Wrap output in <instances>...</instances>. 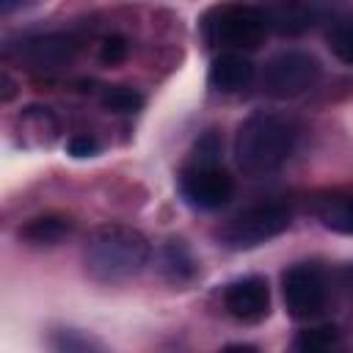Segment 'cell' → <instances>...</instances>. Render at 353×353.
Listing matches in <instances>:
<instances>
[{"label": "cell", "mask_w": 353, "mask_h": 353, "mask_svg": "<svg viewBox=\"0 0 353 353\" xmlns=\"http://www.w3.org/2000/svg\"><path fill=\"white\" fill-rule=\"evenodd\" d=\"M295 124L279 113L256 110L251 113L234 135L237 168L248 176H268L279 171L295 149Z\"/></svg>", "instance_id": "1"}, {"label": "cell", "mask_w": 353, "mask_h": 353, "mask_svg": "<svg viewBox=\"0 0 353 353\" xmlns=\"http://www.w3.org/2000/svg\"><path fill=\"white\" fill-rule=\"evenodd\" d=\"M149 259V240L124 223L97 226L83 245V265L94 281L119 284L143 270Z\"/></svg>", "instance_id": "2"}, {"label": "cell", "mask_w": 353, "mask_h": 353, "mask_svg": "<svg viewBox=\"0 0 353 353\" xmlns=\"http://www.w3.org/2000/svg\"><path fill=\"white\" fill-rule=\"evenodd\" d=\"M204 33L210 44H218L223 50H237V52L256 50L268 33L265 11L262 6H251V3L218 6L207 14Z\"/></svg>", "instance_id": "3"}, {"label": "cell", "mask_w": 353, "mask_h": 353, "mask_svg": "<svg viewBox=\"0 0 353 353\" xmlns=\"http://www.w3.org/2000/svg\"><path fill=\"white\" fill-rule=\"evenodd\" d=\"M290 226V210L284 204H256L234 215L221 232V243L232 251L256 248L273 237H279Z\"/></svg>", "instance_id": "4"}, {"label": "cell", "mask_w": 353, "mask_h": 353, "mask_svg": "<svg viewBox=\"0 0 353 353\" xmlns=\"http://www.w3.org/2000/svg\"><path fill=\"white\" fill-rule=\"evenodd\" d=\"M320 80V63L314 55L303 50L276 52L262 69V85L268 94L279 99H292L312 91Z\"/></svg>", "instance_id": "5"}, {"label": "cell", "mask_w": 353, "mask_h": 353, "mask_svg": "<svg viewBox=\"0 0 353 353\" xmlns=\"http://www.w3.org/2000/svg\"><path fill=\"white\" fill-rule=\"evenodd\" d=\"M284 306L295 320H312L325 309V281L314 265H292L281 276Z\"/></svg>", "instance_id": "6"}, {"label": "cell", "mask_w": 353, "mask_h": 353, "mask_svg": "<svg viewBox=\"0 0 353 353\" xmlns=\"http://www.w3.org/2000/svg\"><path fill=\"white\" fill-rule=\"evenodd\" d=\"M179 193L196 210H218L229 204L234 193V182L215 163H193L179 176Z\"/></svg>", "instance_id": "7"}, {"label": "cell", "mask_w": 353, "mask_h": 353, "mask_svg": "<svg viewBox=\"0 0 353 353\" xmlns=\"http://www.w3.org/2000/svg\"><path fill=\"white\" fill-rule=\"evenodd\" d=\"M226 312L240 323H259L270 312V290L262 276H245L226 287L223 292Z\"/></svg>", "instance_id": "8"}, {"label": "cell", "mask_w": 353, "mask_h": 353, "mask_svg": "<svg viewBox=\"0 0 353 353\" xmlns=\"http://www.w3.org/2000/svg\"><path fill=\"white\" fill-rule=\"evenodd\" d=\"M30 69H61L74 55V41L66 36H33L11 50Z\"/></svg>", "instance_id": "9"}, {"label": "cell", "mask_w": 353, "mask_h": 353, "mask_svg": "<svg viewBox=\"0 0 353 353\" xmlns=\"http://www.w3.org/2000/svg\"><path fill=\"white\" fill-rule=\"evenodd\" d=\"M58 116L44 105H30L17 116V138L25 149H50L58 141Z\"/></svg>", "instance_id": "10"}, {"label": "cell", "mask_w": 353, "mask_h": 353, "mask_svg": "<svg viewBox=\"0 0 353 353\" xmlns=\"http://www.w3.org/2000/svg\"><path fill=\"white\" fill-rule=\"evenodd\" d=\"M207 77H210V85L215 91L237 94L245 85H251V80H254V63H251V58L245 52L223 50L221 55H215Z\"/></svg>", "instance_id": "11"}, {"label": "cell", "mask_w": 353, "mask_h": 353, "mask_svg": "<svg viewBox=\"0 0 353 353\" xmlns=\"http://www.w3.org/2000/svg\"><path fill=\"white\" fill-rule=\"evenodd\" d=\"M268 30L284 33V36H298L312 28L314 22V8L306 0H273L262 6Z\"/></svg>", "instance_id": "12"}, {"label": "cell", "mask_w": 353, "mask_h": 353, "mask_svg": "<svg viewBox=\"0 0 353 353\" xmlns=\"http://www.w3.org/2000/svg\"><path fill=\"white\" fill-rule=\"evenodd\" d=\"M72 232V218L66 215H39L28 221L19 229V237L28 240L30 245H55Z\"/></svg>", "instance_id": "13"}, {"label": "cell", "mask_w": 353, "mask_h": 353, "mask_svg": "<svg viewBox=\"0 0 353 353\" xmlns=\"http://www.w3.org/2000/svg\"><path fill=\"white\" fill-rule=\"evenodd\" d=\"M160 268H163L165 279L174 281V284L188 281V279L193 276V270H196V268H193V259H190V254H188V248H185L182 240H168V243L163 245Z\"/></svg>", "instance_id": "14"}, {"label": "cell", "mask_w": 353, "mask_h": 353, "mask_svg": "<svg viewBox=\"0 0 353 353\" xmlns=\"http://www.w3.org/2000/svg\"><path fill=\"white\" fill-rule=\"evenodd\" d=\"M320 221L325 229L339 232V234H353V196H339L328 199L320 207Z\"/></svg>", "instance_id": "15"}, {"label": "cell", "mask_w": 353, "mask_h": 353, "mask_svg": "<svg viewBox=\"0 0 353 353\" xmlns=\"http://www.w3.org/2000/svg\"><path fill=\"white\" fill-rule=\"evenodd\" d=\"M336 339H339V334H336L334 325H314V328H306V331L298 334L295 347L298 350H306V353H320V350L334 347Z\"/></svg>", "instance_id": "16"}, {"label": "cell", "mask_w": 353, "mask_h": 353, "mask_svg": "<svg viewBox=\"0 0 353 353\" xmlns=\"http://www.w3.org/2000/svg\"><path fill=\"white\" fill-rule=\"evenodd\" d=\"M325 41H328V50H331V55H334L336 61L353 66V22H339V25H334V28L328 30Z\"/></svg>", "instance_id": "17"}, {"label": "cell", "mask_w": 353, "mask_h": 353, "mask_svg": "<svg viewBox=\"0 0 353 353\" xmlns=\"http://www.w3.org/2000/svg\"><path fill=\"white\" fill-rule=\"evenodd\" d=\"M141 105H143V97L127 85H116V88H108L102 94V108L113 110V113H135Z\"/></svg>", "instance_id": "18"}, {"label": "cell", "mask_w": 353, "mask_h": 353, "mask_svg": "<svg viewBox=\"0 0 353 353\" xmlns=\"http://www.w3.org/2000/svg\"><path fill=\"white\" fill-rule=\"evenodd\" d=\"M127 52H130V44H127V39H124V36H108V39L102 41L99 61L113 66V63H121V61L127 58Z\"/></svg>", "instance_id": "19"}, {"label": "cell", "mask_w": 353, "mask_h": 353, "mask_svg": "<svg viewBox=\"0 0 353 353\" xmlns=\"http://www.w3.org/2000/svg\"><path fill=\"white\" fill-rule=\"evenodd\" d=\"M66 152L72 157H94L99 152V141L91 138V135H72L66 141Z\"/></svg>", "instance_id": "20"}, {"label": "cell", "mask_w": 353, "mask_h": 353, "mask_svg": "<svg viewBox=\"0 0 353 353\" xmlns=\"http://www.w3.org/2000/svg\"><path fill=\"white\" fill-rule=\"evenodd\" d=\"M221 154V143L215 132H207L199 143H196V163H215Z\"/></svg>", "instance_id": "21"}, {"label": "cell", "mask_w": 353, "mask_h": 353, "mask_svg": "<svg viewBox=\"0 0 353 353\" xmlns=\"http://www.w3.org/2000/svg\"><path fill=\"white\" fill-rule=\"evenodd\" d=\"M17 3H22V0H3V11H11Z\"/></svg>", "instance_id": "22"}]
</instances>
